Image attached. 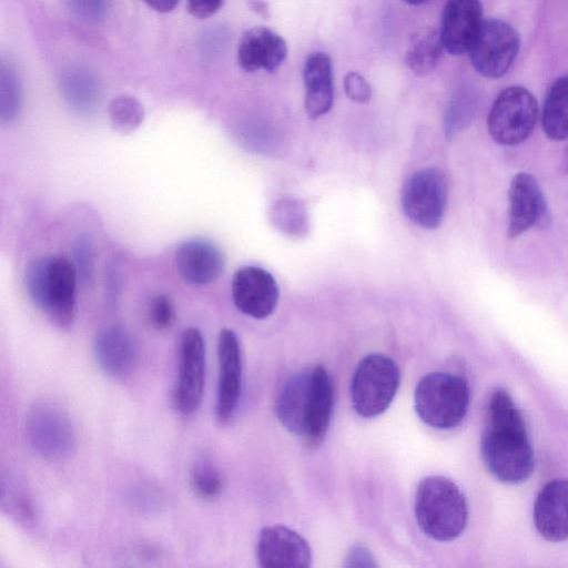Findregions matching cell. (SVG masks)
Segmentation results:
<instances>
[{"label": "cell", "instance_id": "6da1fadb", "mask_svg": "<svg viewBox=\"0 0 568 568\" xmlns=\"http://www.w3.org/2000/svg\"><path fill=\"white\" fill-rule=\"evenodd\" d=\"M480 452L486 468L503 483H521L534 470V453L525 420L504 388L490 395Z\"/></svg>", "mask_w": 568, "mask_h": 568}, {"label": "cell", "instance_id": "7a4b0ae2", "mask_svg": "<svg viewBox=\"0 0 568 568\" xmlns=\"http://www.w3.org/2000/svg\"><path fill=\"white\" fill-rule=\"evenodd\" d=\"M334 402L328 372L321 365L293 374L276 400L280 423L308 446H318L327 432Z\"/></svg>", "mask_w": 568, "mask_h": 568}, {"label": "cell", "instance_id": "3957f363", "mask_svg": "<svg viewBox=\"0 0 568 568\" xmlns=\"http://www.w3.org/2000/svg\"><path fill=\"white\" fill-rule=\"evenodd\" d=\"M77 278L74 263L62 255L36 258L24 273L29 297L59 327H69L73 323Z\"/></svg>", "mask_w": 568, "mask_h": 568}, {"label": "cell", "instance_id": "277c9868", "mask_svg": "<svg viewBox=\"0 0 568 568\" xmlns=\"http://www.w3.org/2000/svg\"><path fill=\"white\" fill-rule=\"evenodd\" d=\"M415 516L419 528L438 541L457 538L468 518L464 494L450 479L443 476L424 478L415 494Z\"/></svg>", "mask_w": 568, "mask_h": 568}, {"label": "cell", "instance_id": "5b68a950", "mask_svg": "<svg viewBox=\"0 0 568 568\" xmlns=\"http://www.w3.org/2000/svg\"><path fill=\"white\" fill-rule=\"evenodd\" d=\"M468 405V384L459 375L445 372L429 373L415 388V410L418 417L433 428L456 427L464 419Z\"/></svg>", "mask_w": 568, "mask_h": 568}, {"label": "cell", "instance_id": "8992f818", "mask_svg": "<svg viewBox=\"0 0 568 568\" xmlns=\"http://www.w3.org/2000/svg\"><path fill=\"white\" fill-rule=\"evenodd\" d=\"M399 383V368L390 357L379 353L366 355L353 374V408L363 417L381 415L393 402Z\"/></svg>", "mask_w": 568, "mask_h": 568}, {"label": "cell", "instance_id": "52a82bcc", "mask_svg": "<svg viewBox=\"0 0 568 568\" xmlns=\"http://www.w3.org/2000/svg\"><path fill=\"white\" fill-rule=\"evenodd\" d=\"M24 432L29 447L47 460L67 459L77 446L69 415L51 403H38L28 410Z\"/></svg>", "mask_w": 568, "mask_h": 568}, {"label": "cell", "instance_id": "ba28073f", "mask_svg": "<svg viewBox=\"0 0 568 568\" xmlns=\"http://www.w3.org/2000/svg\"><path fill=\"white\" fill-rule=\"evenodd\" d=\"M538 118V103L525 88L514 85L504 89L494 101L487 128L494 141L514 146L531 134Z\"/></svg>", "mask_w": 568, "mask_h": 568}, {"label": "cell", "instance_id": "9c48e42d", "mask_svg": "<svg viewBox=\"0 0 568 568\" xmlns=\"http://www.w3.org/2000/svg\"><path fill=\"white\" fill-rule=\"evenodd\" d=\"M448 181L437 168H426L412 174L404 183L400 203L406 216L416 225L433 230L445 214Z\"/></svg>", "mask_w": 568, "mask_h": 568}, {"label": "cell", "instance_id": "30bf717a", "mask_svg": "<svg viewBox=\"0 0 568 568\" xmlns=\"http://www.w3.org/2000/svg\"><path fill=\"white\" fill-rule=\"evenodd\" d=\"M519 44V36L508 22L484 20L469 50L471 64L484 77L499 78L514 63Z\"/></svg>", "mask_w": 568, "mask_h": 568}, {"label": "cell", "instance_id": "8fae6325", "mask_svg": "<svg viewBox=\"0 0 568 568\" xmlns=\"http://www.w3.org/2000/svg\"><path fill=\"white\" fill-rule=\"evenodd\" d=\"M205 379V344L195 327L183 331L179 347L178 379L174 389L175 408L183 415L201 405Z\"/></svg>", "mask_w": 568, "mask_h": 568}, {"label": "cell", "instance_id": "7c38bea8", "mask_svg": "<svg viewBox=\"0 0 568 568\" xmlns=\"http://www.w3.org/2000/svg\"><path fill=\"white\" fill-rule=\"evenodd\" d=\"M231 288L236 308L256 320L268 317L278 302L280 291L274 276L260 266L240 267L233 275Z\"/></svg>", "mask_w": 568, "mask_h": 568}, {"label": "cell", "instance_id": "4fadbf2b", "mask_svg": "<svg viewBox=\"0 0 568 568\" xmlns=\"http://www.w3.org/2000/svg\"><path fill=\"white\" fill-rule=\"evenodd\" d=\"M219 383L216 416L225 423L233 416L241 395L242 355L239 337L230 328L220 332L217 339Z\"/></svg>", "mask_w": 568, "mask_h": 568}, {"label": "cell", "instance_id": "5bb4252c", "mask_svg": "<svg viewBox=\"0 0 568 568\" xmlns=\"http://www.w3.org/2000/svg\"><path fill=\"white\" fill-rule=\"evenodd\" d=\"M256 558L261 567L308 568L312 551L307 541L284 526L264 527L258 536Z\"/></svg>", "mask_w": 568, "mask_h": 568}, {"label": "cell", "instance_id": "9a60e30c", "mask_svg": "<svg viewBox=\"0 0 568 568\" xmlns=\"http://www.w3.org/2000/svg\"><path fill=\"white\" fill-rule=\"evenodd\" d=\"M508 202L507 235L510 239L518 237L546 216L547 205L541 189L529 173L521 172L511 179Z\"/></svg>", "mask_w": 568, "mask_h": 568}, {"label": "cell", "instance_id": "2e32d148", "mask_svg": "<svg viewBox=\"0 0 568 568\" xmlns=\"http://www.w3.org/2000/svg\"><path fill=\"white\" fill-rule=\"evenodd\" d=\"M483 21L479 0H447L439 29L444 50L455 55L469 52Z\"/></svg>", "mask_w": 568, "mask_h": 568}, {"label": "cell", "instance_id": "e0dca14e", "mask_svg": "<svg viewBox=\"0 0 568 568\" xmlns=\"http://www.w3.org/2000/svg\"><path fill=\"white\" fill-rule=\"evenodd\" d=\"M174 262L180 276L196 286L215 282L225 265L222 250L212 241L202 237L182 242L175 251Z\"/></svg>", "mask_w": 568, "mask_h": 568}, {"label": "cell", "instance_id": "ac0fdd59", "mask_svg": "<svg viewBox=\"0 0 568 568\" xmlns=\"http://www.w3.org/2000/svg\"><path fill=\"white\" fill-rule=\"evenodd\" d=\"M286 55L285 40L265 27L246 30L237 47V63L245 72H273L284 62Z\"/></svg>", "mask_w": 568, "mask_h": 568}, {"label": "cell", "instance_id": "d6986e66", "mask_svg": "<svg viewBox=\"0 0 568 568\" xmlns=\"http://www.w3.org/2000/svg\"><path fill=\"white\" fill-rule=\"evenodd\" d=\"M534 521L545 539H568V479H556L542 487L535 501Z\"/></svg>", "mask_w": 568, "mask_h": 568}, {"label": "cell", "instance_id": "ffe728a7", "mask_svg": "<svg viewBox=\"0 0 568 568\" xmlns=\"http://www.w3.org/2000/svg\"><path fill=\"white\" fill-rule=\"evenodd\" d=\"M93 352L99 366L111 376L131 372L136 361L134 339L121 324L102 328L94 338Z\"/></svg>", "mask_w": 568, "mask_h": 568}, {"label": "cell", "instance_id": "44dd1931", "mask_svg": "<svg viewBox=\"0 0 568 568\" xmlns=\"http://www.w3.org/2000/svg\"><path fill=\"white\" fill-rule=\"evenodd\" d=\"M305 110L310 118L317 119L333 106L334 85L331 58L324 52H314L303 69Z\"/></svg>", "mask_w": 568, "mask_h": 568}, {"label": "cell", "instance_id": "7402d4cb", "mask_svg": "<svg viewBox=\"0 0 568 568\" xmlns=\"http://www.w3.org/2000/svg\"><path fill=\"white\" fill-rule=\"evenodd\" d=\"M541 124L548 139H568V75L557 79L550 87L542 106Z\"/></svg>", "mask_w": 568, "mask_h": 568}, {"label": "cell", "instance_id": "603a6c76", "mask_svg": "<svg viewBox=\"0 0 568 568\" xmlns=\"http://www.w3.org/2000/svg\"><path fill=\"white\" fill-rule=\"evenodd\" d=\"M443 49L439 31L425 27L412 36L405 62L416 75H427L438 64Z\"/></svg>", "mask_w": 568, "mask_h": 568}, {"label": "cell", "instance_id": "cb8c5ba5", "mask_svg": "<svg viewBox=\"0 0 568 568\" xmlns=\"http://www.w3.org/2000/svg\"><path fill=\"white\" fill-rule=\"evenodd\" d=\"M0 503L3 511L16 523L29 527L34 524V506L24 481L13 473L1 475Z\"/></svg>", "mask_w": 568, "mask_h": 568}, {"label": "cell", "instance_id": "d4e9b609", "mask_svg": "<svg viewBox=\"0 0 568 568\" xmlns=\"http://www.w3.org/2000/svg\"><path fill=\"white\" fill-rule=\"evenodd\" d=\"M61 91L72 109L90 114L100 102V87L97 79L83 70H70L61 79Z\"/></svg>", "mask_w": 568, "mask_h": 568}, {"label": "cell", "instance_id": "484cf974", "mask_svg": "<svg viewBox=\"0 0 568 568\" xmlns=\"http://www.w3.org/2000/svg\"><path fill=\"white\" fill-rule=\"evenodd\" d=\"M111 126L121 134L135 131L144 120V108L135 97L122 93L114 97L108 104Z\"/></svg>", "mask_w": 568, "mask_h": 568}, {"label": "cell", "instance_id": "4316f807", "mask_svg": "<svg viewBox=\"0 0 568 568\" xmlns=\"http://www.w3.org/2000/svg\"><path fill=\"white\" fill-rule=\"evenodd\" d=\"M272 221L281 232L288 236H303L310 223L305 206L295 199H283L272 210Z\"/></svg>", "mask_w": 568, "mask_h": 568}, {"label": "cell", "instance_id": "83f0119b", "mask_svg": "<svg viewBox=\"0 0 568 568\" xmlns=\"http://www.w3.org/2000/svg\"><path fill=\"white\" fill-rule=\"evenodd\" d=\"M21 108V87L16 69L2 62L0 71V121L12 123Z\"/></svg>", "mask_w": 568, "mask_h": 568}, {"label": "cell", "instance_id": "f1b7e54d", "mask_svg": "<svg viewBox=\"0 0 568 568\" xmlns=\"http://www.w3.org/2000/svg\"><path fill=\"white\" fill-rule=\"evenodd\" d=\"M190 480L195 494L205 499L215 498L222 490V478L219 470L205 459L194 464Z\"/></svg>", "mask_w": 568, "mask_h": 568}, {"label": "cell", "instance_id": "f546056e", "mask_svg": "<svg viewBox=\"0 0 568 568\" xmlns=\"http://www.w3.org/2000/svg\"><path fill=\"white\" fill-rule=\"evenodd\" d=\"M74 265L78 276L84 284H90L94 276L95 253L90 234H80L73 244Z\"/></svg>", "mask_w": 568, "mask_h": 568}, {"label": "cell", "instance_id": "4dcf8cb0", "mask_svg": "<svg viewBox=\"0 0 568 568\" xmlns=\"http://www.w3.org/2000/svg\"><path fill=\"white\" fill-rule=\"evenodd\" d=\"M148 316L154 328L165 329L170 327L175 317L172 298L166 294L155 295L149 305Z\"/></svg>", "mask_w": 568, "mask_h": 568}, {"label": "cell", "instance_id": "1f68e13d", "mask_svg": "<svg viewBox=\"0 0 568 568\" xmlns=\"http://www.w3.org/2000/svg\"><path fill=\"white\" fill-rule=\"evenodd\" d=\"M72 10L90 22H99L108 13L111 0H69Z\"/></svg>", "mask_w": 568, "mask_h": 568}, {"label": "cell", "instance_id": "d6a6232c", "mask_svg": "<svg viewBox=\"0 0 568 568\" xmlns=\"http://www.w3.org/2000/svg\"><path fill=\"white\" fill-rule=\"evenodd\" d=\"M346 95L356 103H367L372 97V88L365 78L357 72H348L344 78Z\"/></svg>", "mask_w": 568, "mask_h": 568}, {"label": "cell", "instance_id": "836d02e7", "mask_svg": "<svg viewBox=\"0 0 568 568\" xmlns=\"http://www.w3.org/2000/svg\"><path fill=\"white\" fill-rule=\"evenodd\" d=\"M124 276L116 263H111L105 271V297L109 303H114L122 291Z\"/></svg>", "mask_w": 568, "mask_h": 568}, {"label": "cell", "instance_id": "e575fe53", "mask_svg": "<svg viewBox=\"0 0 568 568\" xmlns=\"http://www.w3.org/2000/svg\"><path fill=\"white\" fill-rule=\"evenodd\" d=\"M344 566L346 567H376L375 559L364 545L355 544L348 550Z\"/></svg>", "mask_w": 568, "mask_h": 568}, {"label": "cell", "instance_id": "d590c367", "mask_svg": "<svg viewBox=\"0 0 568 568\" xmlns=\"http://www.w3.org/2000/svg\"><path fill=\"white\" fill-rule=\"evenodd\" d=\"M224 0H186L189 13L196 19H207L215 14Z\"/></svg>", "mask_w": 568, "mask_h": 568}, {"label": "cell", "instance_id": "8d00e7d4", "mask_svg": "<svg viewBox=\"0 0 568 568\" xmlns=\"http://www.w3.org/2000/svg\"><path fill=\"white\" fill-rule=\"evenodd\" d=\"M151 9L161 12L166 13L172 11L176 4L179 3V0H143Z\"/></svg>", "mask_w": 568, "mask_h": 568}, {"label": "cell", "instance_id": "74e56055", "mask_svg": "<svg viewBox=\"0 0 568 568\" xmlns=\"http://www.w3.org/2000/svg\"><path fill=\"white\" fill-rule=\"evenodd\" d=\"M562 169L568 174V144L566 145L562 154Z\"/></svg>", "mask_w": 568, "mask_h": 568}, {"label": "cell", "instance_id": "f35d334b", "mask_svg": "<svg viewBox=\"0 0 568 568\" xmlns=\"http://www.w3.org/2000/svg\"><path fill=\"white\" fill-rule=\"evenodd\" d=\"M404 2L408 3V4H420V3H424L426 2L427 0H403Z\"/></svg>", "mask_w": 568, "mask_h": 568}]
</instances>
